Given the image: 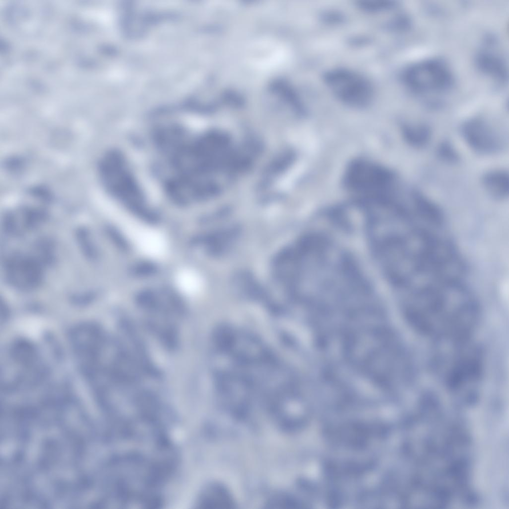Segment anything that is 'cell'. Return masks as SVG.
I'll list each match as a JSON object with an SVG mask.
<instances>
[{
	"label": "cell",
	"mask_w": 509,
	"mask_h": 509,
	"mask_svg": "<svg viewBox=\"0 0 509 509\" xmlns=\"http://www.w3.org/2000/svg\"><path fill=\"white\" fill-rule=\"evenodd\" d=\"M120 324L131 345L132 355L143 373L153 377L160 376V371L151 359L145 343L135 325L126 319L121 320Z\"/></svg>",
	"instance_id": "obj_8"
},
{
	"label": "cell",
	"mask_w": 509,
	"mask_h": 509,
	"mask_svg": "<svg viewBox=\"0 0 509 509\" xmlns=\"http://www.w3.org/2000/svg\"><path fill=\"white\" fill-rule=\"evenodd\" d=\"M175 283L180 290L189 294L199 291L202 284L200 275L190 268H184L179 270L176 275Z\"/></svg>",
	"instance_id": "obj_12"
},
{
	"label": "cell",
	"mask_w": 509,
	"mask_h": 509,
	"mask_svg": "<svg viewBox=\"0 0 509 509\" xmlns=\"http://www.w3.org/2000/svg\"><path fill=\"white\" fill-rule=\"evenodd\" d=\"M496 56L492 53H481L479 57V64L481 67L489 74L499 79H504V64Z\"/></svg>",
	"instance_id": "obj_13"
},
{
	"label": "cell",
	"mask_w": 509,
	"mask_h": 509,
	"mask_svg": "<svg viewBox=\"0 0 509 509\" xmlns=\"http://www.w3.org/2000/svg\"><path fill=\"white\" fill-rule=\"evenodd\" d=\"M461 133L467 144L478 153L493 154L502 148L499 135L488 123L480 118L466 121L462 126Z\"/></svg>",
	"instance_id": "obj_7"
},
{
	"label": "cell",
	"mask_w": 509,
	"mask_h": 509,
	"mask_svg": "<svg viewBox=\"0 0 509 509\" xmlns=\"http://www.w3.org/2000/svg\"><path fill=\"white\" fill-rule=\"evenodd\" d=\"M4 266L8 282L16 288L31 290L42 281V265L33 256L20 254L12 255L6 260Z\"/></svg>",
	"instance_id": "obj_5"
},
{
	"label": "cell",
	"mask_w": 509,
	"mask_h": 509,
	"mask_svg": "<svg viewBox=\"0 0 509 509\" xmlns=\"http://www.w3.org/2000/svg\"><path fill=\"white\" fill-rule=\"evenodd\" d=\"M120 224L124 234L144 254L160 258L166 254L167 242L160 232L126 217Z\"/></svg>",
	"instance_id": "obj_6"
},
{
	"label": "cell",
	"mask_w": 509,
	"mask_h": 509,
	"mask_svg": "<svg viewBox=\"0 0 509 509\" xmlns=\"http://www.w3.org/2000/svg\"><path fill=\"white\" fill-rule=\"evenodd\" d=\"M403 80L408 88L419 95L442 94L450 89L453 82L448 68L437 60L413 65L406 70Z\"/></svg>",
	"instance_id": "obj_3"
},
{
	"label": "cell",
	"mask_w": 509,
	"mask_h": 509,
	"mask_svg": "<svg viewBox=\"0 0 509 509\" xmlns=\"http://www.w3.org/2000/svg\"><path fill=\"white\" fill-rule=\"evenodd\" d=\"M100 179L113 197L132 205H140L145 195L124 155L119 151L107 152L98 164Z\"/></svg>",
	"instance_id": "obj_2"
},
{
	"label": "cell",
	"mask_w": 509,
	"mask_h": 509,
	"mask_svg": "<svg viewBox=\"0 0 509 509\" xmlns=\"http://www.w3.org/2000/svg\"><path fill=\"white\" fill-rule=\"evenodd\" d=\"M508 173L504 170H496L486 173L482 183L486 191L492 196L502 199L508 195L509 190Z\"/></svg>",
	"instance_id": "obj_9"
},
{
	"label": "cell",
	"mask_w": 509,
	"mask_h": 509,
	"mask_svg": "<svg viewBox=\"0 0 509 509\" xmlns=\"http://www.w3.org/2000/svg\"><path fill=\"white\" fill-rule=\"evenodd\" d=\"M200 504L206 508L228 509L234 508V500L229 492L222 486L213 485L203 494Z\"/></svg>",
	"instance_id": "obj_10"
},
{
	"label": "cell",
	"mask_w": 509,
	"mask_h": 509,
	"mask_svg": "<svg viewBox=\"0 0 509 509\" xmlns=\"http://www.w3.org/2000/svg\"><path fill=\"white\" fill-rule=\"evenodd\" d=\"M87 235V234L85 231L84 230H80L78 234V239L82 246L83 247L85 253L88 257L93 258V247L91 245V243H90L89 240H87V239L88 237Z\"/></svg>",
	"instance_id": "obj_15"
},
{
	"label": "cell",
	"mask_w": 509,
	"mask_h": 509,
	"mask_svg": "<svg viewBox=\"0 0 509 509\" xmlns=\"http://www.w3.org/2000/svg\"><path fill=\"white\" fill-rule=\"evenodd\" d=\"M403 134L409 144L415 147H422L429 141L430 131L423 124H408L403 127Z\"/></svg>",
	"instance_id": "obj_11"
},
{
	"label": "cell",
	"mask_w": 509,
	"mask_h": 509,
	"mask_svg": "<svg viewBox=\"0 0 509 509\" xmlns=\"http://www.w3.org/2000/svg\"><path fill=\"white\" fill-rule=\"evenodd\" d=\"M324 80L332 93L349 106L364 107L372 98L370 83L355 72L341 68L332 70L326 73Z\"/></svg>",
	"instance_id": "obj_4"
},
{
	"label": "cell",
	"mask_w": 509,
	"mask_h": 509,
	"mask_svg": "<svg viewBox=\"0 0 509 509\" xmlns=\"http://www.w3.org/2000/svg\"><path fill=\"white\" fill-rule=\"evenodd\" d=\"M359 5L362 8L370 11H377L387 9L392 6L388 1L385 0H363L359 1Z\"/></svg>",
	"instance_id": "obj_14"
},
{
	"label": "cell",
	"mask_w": 509,
	"mask_h": 509,
	"mask_svg": "<svg viewBox=\"0 0 509 509\" xmlns=\"http://www.w3.org/2000/svg\"><path fill=\"white\" fill-rule=\"evenodd\" d=\"M397 178L391 170L365 159L351 162L343 183L350 191L376 200H389L398 191Z\"/></svg>",
	"instance_id": "obj_1"
}]
</instances>
